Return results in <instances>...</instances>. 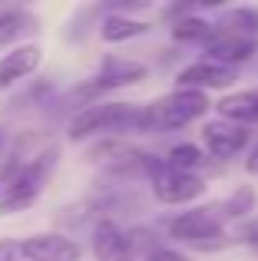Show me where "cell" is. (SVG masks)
<instances>
[{
    "mask_svg": "<svg viewBox=\"0 0 258 261\" xmlns=\"http://www.w3.org/2000/svg\"><path fill=\"white\" fill-rule=\"evenodd\" d=\"M222 119L235 122V126H255L258 122V89H248V93H232L225 99L215 102Z\"/></svg>",
    "mask_w": 258,
    "mask_h": 261,
    "instance_id": "4fadbf2b",
    "label": "cell"
},
{
    "mask_svg": "<svg viewBox=\"0 0 258 261\" xmlns=\"http://www.w3.org/2000/svg\"><path fill=\"white\" fill-rule=\"evenodd\" d=\"M258 53V40H248V37H232V33H215L212 30V40L205 43V60H215L222 66H239V63H248Z\"/></svg>",
    "mask_w": 258,
    "mask_h": 261,
    "instance_id": "8fae6325",
    "label": "cell"
},
{
    "mask_svg": "<svg viewBox=\"0 0 258 261\" xmlns=\"http://www.w3.org/2000/svg\"><path fill=\"white\" fill-rule=\"evenodd\" d=\"M0 261H23V242L0 238Z\"/></svg>",
    "mask_w": 258,
    "mask_h": 261,
    "instance_id": "7402d4cb",
    "label": "cell"
},
{
    "mask_svg": "<svg viewBox=\"0 0 258 261\" xmlns=\"http://www.w3.org/2000/svg\"><path fill=\"white\" fill-rule=\"evenodd\" d=\"M53 166H57V149H43V152L30 155L23 162V169L17 172V178L0 192V215H13V212L30 208L40 198V192L46 189V178H50Z\"/></svg>",
    "mask_w": 258,
    "mask_h": 261,
    "instance_id": "7a4b0ae2",
    "label": "cell"
},
{
    "mask_svg": "<svg viewBox=\"0 0 258 261\" xmlns=\"http://www.w3.org/2000/svg\"><path fill=\"white\" fill-rule=\"evenodd\" d=\"M169 238L175 245H186V248H199V251H215L225 248V222L219 218L215 208H192L182 212L169 222Z\"/></svg>",
    "mask_w": 258,
    "mask_h": 261,
    "instance_id": "3957f363",
    "label": "cell"
},
{
    "mask_svg": "<svg viewBox=\"0 0 258 261\" xmlns=\"http://www.w3.org/2000/svg\"><path fill=\"white\" fill-rule=\"evenodd\" d=\"M215 33H232V37H248L258 40V10L255 7H235L215 20Z\"/></svg>",
    "mask_w": 258,
    "mask_h": 261,
    "instance_id": "5bb4252c",
    "label": "cell"
},
{
    "mask_svg": "<svg viewBox=\"0 0 258 261\" xmlns=\"http://www.w3.org/2000/svg\"><path fill=\"white\" fill-rule=\"evenodd\" d=\"M235 80H239V70H232V66H222L215 60H195L186 70H179L175 83H179V89H199V93H205V89H225Z\"/></svg>",
    "mask_w": 258,
    "mask_h": 261,
    "instance_id": "52a82bcc",
    "label": "cell"
},
{
    "mask_svg": "<svg viewBox=\"0 0 258 261\" xmlns=\"http://www.w3.org/2000/svg\"><path fill=\"white\" fill-rule=\"evenodd\" d=\"M23 162H27V159H20V152H13V155H7V159H0V192H4L7 185L17 178V172L23 169Z\"/></svg>",
    "mask_w": 258,
    "mask_h": 261,
    "instance_id": "44dd1931",
    "label": "cell"
},
{
    "mask_svg": "<svg viewBox=\"0 0 258 261\" xmlns=\"http://www.w3.org/2000/svg\"><path fill=\"white\" fill-rule=\"evenodd\" d=\"M146 30L149 27L142 23V20H133V17H126V13H116V10H113L110 17L103 20V27H99V33H103L106 43H126V40L142 37Z\"/></svg>",
    "mask_w": 258,
    "mask_h": 261,
    "instance_id": "9a60e30c",
    "label": "cell"
},
{
    "mask_svg": "<svg viewBox=\"0 0 258 261\" xmlns=\"http://www.w3.org/2000/svg\"><path fill=\"white\" fill-rule=\"evenodd\" d=\"M149 182H152V195L162 205H186V202H195V198L205 195V178L195 172H179V169L166 166V159H162L159 172Z\"/></svg>",
    "mask_w": 258,
    "mask_h": 261,
    "instance_id": "5b68a950",
    "label": "cell"
},
{
    "mask_svg": "<svg viewBox=\"0 0 258 261\" xmlns=\"http://www.w3.org/2000/svg\"><path fill=\"white\" fill-rule=\"evenodd\" d=\"M212 30L215 27L202 17H179L172 23V37L179 43H209L212 40Z\"/></svg>",
    "mask_w": 258,
    "mask_h": 261,
    "instance_id": "e0dca14e",
    "label": "cell"
},
{
    "mask_svg": "<svg viewBox=\"0 0 258 261\" xmlns=\"http://www.w3.org/2000/svg\"><path fill=\"white\" fill-rule=\"evenodd\" d=\"M202 162H205V155H202V149L192 146V142H179V146H172L169 155H166V166L179 169V172H195Z\"/></svg>",
    "mask_w": 258,
    "mask_h": 261,
    "instance_id": "d6986e66",
    "label": "cell"
},
{
    "mask_svg": "<svg viewBox=\"0 0 258 261\" xmlns=\"http://www.w3.org/2000/svg\"><path fill=\"white\" fill-rule=\"evenodd\" d=\"M202 142H205V152L212 159H232L248 146V133L245 126H235L228 119H215V122H205Z\"/></svg>",
    "mask_w": 258,
    "mask_h": 261,
    "instance_id": "ba28073f",
    "label": "cell"
},
{
    "mask_svg": "<svg viewBox=\"0 0 258 261\" xmlns=\"http://www.w3.org/2000/svg\"><path fill=\"white\" fill-rule=\"evenodd\" d=\"M146 261H189L186 255H182V251H175V248H166V245H162V248H156L152 255H149Z\"/></svg>",
    "mask_w": 258,
    "mask_h": 261,
    "instance_id": "cb8c5ba5",
    "label": "cell"
},
{
    "mask_svg": "<svg viewBox=\"0 0 258 261\" xmlns=\"http://www.w3.org/2000/svg\"><path fill=\"white\" fill-rule=\"evenodd\" d=\"M245 169H248L252 175H258V146L252 149V152H248V162H245Z\"/></svg>",
    "mask_w": 258,
    "mask_h": 261,
    "instance_id": "d4e9b609",
    "label": "cell"
},
{
    "mask_svg": "<svg viewBox=\"0 0 258 261\" xmlns=\"http://www.w3.org/2000/svg\"><path fill=\"white\" fill-rule=\"evenodd\" d=\"M30 30H37V17L30 10H20V7H10V10H0V46L13 43V40L27 37Z\"/></svg>",
    "mask_w": 258,
    "mask_h": 261,
    "instance_id": "2e32d148",
    "label": "cell"
},
{
    "mask_svg": "<svg viewBox=\"0 0 258 261\" xmlns=\"http://www.w3.org/2000/svg\"><path fill=\"white\" fill-rule=\"evenodd\" d=\"M209 96L199 89H175V93L162 96L159 102H152L156 109V126L159 129H186L189 122L202 119L209 113Z\"/></svg>",
    "mask_w": 258,
    "mask_h": 261,
    "instance_id": "277c9868",
    "label": "cell"
},
{
    "mask_svg": "<svg viewBox=\"0 0 258 261\" xmlns=\"http://www.w3.org/2000/svg\"><path fill=\"white\" fill-rule=\"evenodd\" d=\"M4 142H7V136H4V133H0V149H4Z\"/></svg>",
    "mask_w": 258,
    "mask_h": 261,
    "instance_id": "484cf974",
    "label": "cell"
},
{
    "mask_svg": "<svg viewBox=\"0 0 258 261\" xmlns=\"http://www.w3.org/2000/svg\"><path fill=\"white\" fill-rule=\"evenodd\" d=\"M156 126V109L152 106H136V102H96V106L80 109L66 126L70 142L83 139H113V136H129V133H152Z\"/></svg>",
    "mask_w": 258,
    "mask_h": 261,
    "instance_id": "6da1fadb",
    "label": "cell"
},
{
    "mask_svg": "<svg viewBox=\"0 0 258 261\" xmlns=\"http://www.w3.org/2000/svg\"><path fill=\"white\" fill-rule=\"evenodd\" d=\"M93 255L96 261H136L129 231H123L113 218H99L93 225Z\"/></svg>",
    "mask_w": 258,
    "mask_h": 261,
    "instance_id": "9c48e42d",
    "label": "cell"
},
{
    "mask_svg": "<svg viewBox=\"0 0 258 261\" xmlns=\"http://www.w3.org/2000/svg\"><path fill=\"white\" fill-rule=\"evenodd\" d=\"M149 76V66L139 63V60H129V57H103L99 63V73L93 76V86L103 93V89H123L133 83H142Z\"/></svg>",
    "mask_w": 258,
    "mask_h": 261,
    "instance_id": "30bf717a",
    "label": "cell"
},
{
    "mask_svg": "<svg viewBox=\"0 0 258 261\" xmlns=\"http://www.w3.org/2000/svg\"><path fill=\"white\" fill-rule=\"evenodd\" d=\"M23 258L27 261H80L83 248L63 231H40L23 238Z\"/></svg>",
    "mask_w": 258,
    "mask_h": 261,
    "instance_id": "8992f818",
    "label": "cell"
},
{
    "mask_svg": "<svg viewBox=\"0 0 258 261\" xmlns=\"http://www.w3.org/2000/svg\"><path fill=\"white\" fill-rule=\"evenodd\" d=\"M235 242H242V245H252V248H258V218H248V222L242 225L239 231H235Z\"/></svg>",
    "mask_w": 258,
    "mask_h": 261,
    "instance_id": "603a6c76",
    "label": "cell"
},
{
    "mask_svg": "<svg viewBox=\"0 0 258 261\" xmlns=\"http://www.w3.org/2000/svg\"><path fill=\"white\" fill-rule=\"evenodd\" d=\"M212 208L219 212L222 222H228V218H245L248 212L255 208V192H252V185H239V189H235L225 202H222V205H212Z\"/></svg>",
    "mask_w": 258,
    "mask_h": 261,
    "instance_id": "ac0fdd59",
    "label": "cell"
},
{
    "mask_svg": "<svg viewBox=\"0 0 258 261\" xmlns=\"http://www.w3.org/2000/svg\"><path fill=\"white\" fill-rule=\"evenodd\" d=\"M40 60H43V50L40 46H17L7 57H0V89L27 80L30 73H37Z\"/></svg>",
    "mask_w": 258,
    "mask_h": 261,
    "instance_id": "7c38bea8",
    "label": "cell"
},
{
    "mask_svg": "<svg viewBox=\"0 0 258 261\" xmlns=\"http://www.w3.org/2000/svg\"><path fill=\"white\" fill-rule=\"evenodd\" d=\"M106 10H110V7H83V10H76V17L70 20V30H66V40H70V43H80V40L90 33V23Z\"/></svg>",
    "mask_w": 258,
    "mask_h": 261,
    "instance_id": "ffe728a7",
    "label": "cell"
}]
</instances>
